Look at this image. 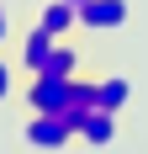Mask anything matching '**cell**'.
<instances>
[{
    "instance_id": "obj_4",
    "label": "cell",
    "mask_w": 148,
    "mask_h": 154,
    "mask_svg": "<svg viewBox=\"0 0 148 154\" xmlns=\"http://www.w3.org/2000/svg\"><path fill=\"white\" fill-rule=\"evenodd\" d=\"M117 112H106V106H90L85 112V122H79V138L90 143V149H106V143H117Z\"/></svg>"
},
{
    "instance_id": "obj_2",
    "label": "cell",
    "mask_w": 148,
    "mask_h": 154,
    "mask_svg": "<svg viewBox=\"0 0 148 154\" xmlns=\"http://www.w3.org/2000/svg\"><path fill=\"white\" fill-rule=\"evenodd\" d=\"M79 27H90V32H122L127 27V0H85V5H79Z\"/></svg>"
},
{
    "instance_id": "obj_7",
    "label": "cell",
    "mask_w": 148,
    "mask_h": 154,
    "mask_svg": "<svg viewBox=\"0 0 148 154\" xmlns=\"http://www.w3.org/2000/svg\"><path fill=\"white\" fill-rule=\"evenodd\" d=\"M53 43H58V37H53L48 27H27V37H21V64H27L32 75H37V64L53 53Z\"/></svg>"
},
{
    "instance_id": "obj_5",
    "label": "cell",
    "mask_w": 148,
    "mask_h": 154,
    "mask_svg": "<svg viewBox=\"0 0 148 154\" xmlns=\"http://www.w3.org/2000/svg\"><path fill=\"white\" fill-rule=\"evenodd\" d=\"M37 75H53V80H74V75H79V48L58 37V43H53V53H48V59L37 64Z\"/></svg>"
},
{
    "instance_id": "obj_6",
    "label": "cell",
    "mask_w": 148,
    "mask_h": 154,
    "mask_svg": "<svg viewBox=\"0 0 148 154\" xmlns=\"http://www.w3.org/2000/svg\"><path fill=\"white\" fill-rule=\"evenodd\" d=\"M37 27H48L53 37H69V32L79 27V11H74L69 0H48L43 11H37Z\"/></svg>"
},
{
    "instance_id": "obj_9",
    "label": "cell",
    "mask_w": 148,
    "mask_h": 154,
    "mask_svg": "<svg viewBox=\"0 0 148 154\" xmlns=\"http://www.w3.org/2000/svg\"><path fill=\"white\" fill-rule=\"evenodd\" d=\"M5 96H11V64L0 59V101H5Z\"/></svg>"
},
{
    "instance_id": "obj_1",
    "label": "cell",
    "mask_w": 148,
    "mask_h": 154,
    "mask_svg": "<svg viewBox=\"0 0 148 154\" xmlns=\"http://www.w3.org/2000/svg\"><path fill=\"white\" fill-rule=\"evenodd\" d=\"M21 138H27V149H69V122H64L58 112H32L27 128H21Z\"/></svg>"
},
{
    "instance_id": "obj_3",
    "label": "cell",
    "mask_w": 148,
    "mask_h": 154,
    "mask_svg": "<svg viewBox=\"0 0 148 154\" xmlns=\"http://www.w3.org/2000/svg\"><path fill=\"white\" fill-rule=\"evenodd\" d=\"M64 101H69V80L32 75V91H27V106L32 112H64Z\"/></svg>"
},
{
    "instance_id": "obj_8",
    "label": "cell",
    "mask_w": 148,
    "mask_h": 154,
    "mask_svg": "<svg viewBox=\"0 0 148 154\" xmlns=\"http://www.w3.org/2000/svg\"><path fill=\"white\" fill-rule=\"evenodd\" d=\"M127 101H132V85H127L122 75H106L101 85H95V106H106V112H122Z\"/></svg>"
},
{
    "instance_id": "obj_11",
    "label": "cell",
    "mask_w": 148,
    "mask_h": 154,
    "mask_svg": "<svg viewBox=\"0 0 148 154\" xmlns=\"http://www.w3.org/2000/svg\"><path fill=\"white\" fill-rule=\"evenodd\" d=\"M69 5H74V11H79V5H85V0H69Z\"/></svg>"
},
{
    "instance_id": "obj_10",
    "label": "cell",
    "mask_w": 148,
    "mask_h": 154,
    "mask_svg": "<svg viewBox=\"0 0 148 154\" xmlns=\"http://www.w3.org/2000/svg\"><path fill=\"white\" fill-rule=\"evenodd\" d=\"M5 37H11V16H5V5H0V48H5Z\"/></svg>"
}]
</instances>
